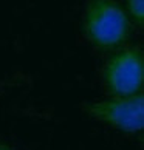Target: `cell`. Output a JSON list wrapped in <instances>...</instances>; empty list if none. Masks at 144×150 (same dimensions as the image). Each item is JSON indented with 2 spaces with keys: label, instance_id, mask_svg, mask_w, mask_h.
Listing matches in <instances>:
<instances>
[{
  "label": "cell",
  "instance_id": "1",
  "mask_svg": "<svg viewBox=\"0 0 144 150\" xmlns=\"http://www.w3.org/2000/svg\"><path fill=\"white\" fill-rule=\"evenodd\" d=\"M132 23L118 0H85L81 14L82 39L98 51L112 53L129 43Z\"/></svg>",
  "mask_w": 144,
  "mask_h": 150
},
{
  "label": "cell",
  "instance_id": "2",
  "mask_svg": "<svg viewBox=\"0 0 144 150\" xmlns=\"http://www.w3.org/2000/svg\"><path fill=\"white\" fill-rule=\"evenodd\" d=\"M101 81L107 96L127 98L143 93L144 54L141 47L127 43L115 50L104 60Z\"/></svg>",
  "mask_w": 144,
  "mask_h": 150
},
{
  "label": "cell",
  "instance_id": "3",
  "mask_svg": "<svg viewBox=\"0 0 144 150\" xmlns=\"http://www.w3.org/2000/svg\"><path fill=\"white\" fill-rule=\"evenodd\" d=\"M81 110L90 119L101 122L124 135H136L144 129V94L127 98L93 99L81 104Z\"/></svg>",
  "mask_w": 144,
  "mask_h": 150
},
{
  "label": "cell",
  "instance_id": "4",
  "mask_svg": "<svg viewBox=\"0 0 144 150\" xmlns=\"http://www.w3.org/2000/svg\"><path fill=\"white\" fill-rule=\"evenodd\" d=\"M123 8L133 28L144 26V0H123Z\"/></svg>",
  "mask_w": 144,
  "mask_h": 150
},
{
  "label": "cell",
  "instance_id": "5",
  "mask_svg": "<svg viewBox=\"0 0 144 150\" xmlns=\"http://www.w3.org/2000/svg\"><path fill=\"white\" fill-rule=\"evenodd\" d=\"M0 150H17V149L11 147V146H8V144H0Z\"/></svg>",
  "mask_w": 144,
  "mask_h": 150
}]
</instances>
